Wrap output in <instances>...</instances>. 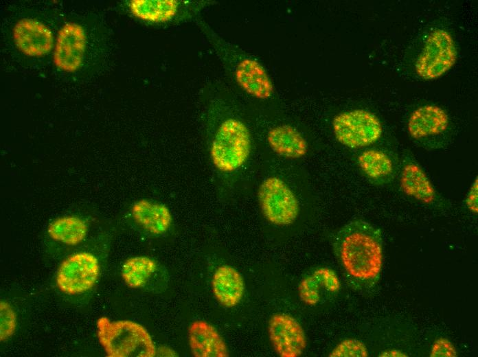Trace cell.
<instances>
[{
    "label": "cell",
    "mask_w": 478,
    "mask_h": 357,
    "mask_svg": "<svg viewBox=\"0 0 478 357\" xmlns=\"http://www.w3.org/2000/svg\"><path fill=\"white\" fill-rule=\"evenodd\" d=\"M334 252L352 286L368 290L378 283L383 266L381 231L363 220H353L334 235Z\"/></svg>",
    "instance_id": "obj_1"
},
{
    "label": "cell",
    "mask_w": 478,
    "mask_h": 357,
    "mask_svg": "<svg viewBox=\"0 0 478 357\" xmlns=\"http://www.w3.org/2000/svg\"><path fill=\"white\" fill-rule=\"evenodd\" d=\"M208 1L131 0V14L142 21L155 23H170L194 18L209 4Z\"/></svg>",
    "instance_id": "obj_8"
},
{
    "label": "cell",
    "mask_w": 478,
    "mask_h": 357,
    "mask_svg": "<svg viewBox=\"0 0 478 357\" xmlns=\"http://www.w3.org/2000/svg\"><path fill=\"white\" fill-rule=\"evenodd\" d=\"M12 36L17 49L28 56H44L53 47L54 36L50 29L32 19L18 21L13 27Z\"/></svg>",
    "instance_id": "obj_11"
},
{
    "label": "cell",
    "mask_w": 478,
    "mask_h": 357,
    "mask_svg": "<svg viewBox=\"0 0 478 357\" xmlns=\"http://www.w3.org/2000/svg\"><path fill=\"white\" fill-rule=\"evenodd\" d=\"M267 141L275 153L287 159L301 158L308 151L305 138L290 125L284 124L271 128Z\"/></svg>",
    "instance_id": "obj_17"
},
{
    "label": "cell",
    "mask_w": 478,
    "mask_h": 357,
    "mask_svg": "<svg viewBox=\"0 0 478 357\" xmlns=\"http://www.w3.org/2000/svg\"><path fill=\"white\" fill-rule=\"evenodd\" d=\"M17 326V316L14 309L6 301L0 302V340L3 342L10 338Z\"/></svg>",
    "instance_id": "obj_22"
},
{
    "label": "cell",
    "mask_w": 478,
    "mask_h": 357,
    "mask_svg": "<svg viewBox=\"0 0 478 357\" xmlns=\"http://www.w3.org/2000/svg\"><path fill=\"white\" fill-rule=\"evenodd\" d=\"M238 85L250 95L261 100L269 98L273 91L272 82L264 67L248 57L234 72Z\"/></svg>",
    "instance_id": "obj_16"
},
{
    "label": "cell",
    "mask_w": 478,
    "mask_h": 357,
    "mask_svg": "<svg viewBox=\"0 0 478 357\" xmlns=\"http://www.w3.org/2000/svg\"><path fill=\"white\" fill-rule=\"evenodd\" d=\"M358 163L364 174L372 179L389 176L393 171L391 159L384 152L368 149L358 157Z\"/></svg>",
    "instance_id": "obj_21"
},
{
    "label": "cell",
    "mask_w": 478,
    "mask_h": 357,
    "mask_svg": "<svg viewBox=\"0 0 478 357\" xmlns=\"http://www.w3.org/2000/svg\"><path fill=\"white\" fill-rule=\"evenodd\" d=\"M157 268V262L149 257H132L123 263L122 277L128 287L141 288L146 285Z\"/></svg>",
    "instance_id": "obj_20"
},
{
    "label": "cell",
    "mask_w": 478,
    "mask_h": 357,
    "mask_svg": "<svg viewBox=\"0 0 478 357\" xmlns=\"http://www.w3.org/2000/svg\"><path fill=\"white\" fill-rule=\"evenodd\" d=\"M456 354L454 346L445 338L436 340L431 352V356H456Z\"/></svg>",
    "instance_id": "obj_26"
},
{
    "label": "cell",
    "mask_w": 478,
    "mask_h": 357,
    "mask_svg": "<svg viewBox=\"0 0 478 357\" xmlns=\"http://www.w3.org/2000/svg\"><path fill=\"white\" fill-rule=\"evenodd\" d=\"M380 356H407L405 354L396 349L383 352Z\"/></svg>",
    "instance_id": "obj_28"
},
{
    "label": "cell",
    "mask_w": 478,
    "mask_h": 357,
    "mask_svg": "<svg viewBox=\"0 0 478 357\" xmlns=\"http://www.w3.org/2000/svg\"><path fill=\"white\" fill-rule=\"evenodd\" d=\"M456 46L451 34L445 30L431 32L418 56L415 69L422 79L430 80L440 78L455 64Z\"/></svg>",
    "instance_id": "obj_6"
},
{
    "label": "cell",
    "mask_w": 478,
    "mask_h": 357,
    "mask_svg": "<svg viewBox=\"0 0 478 357\" xmlns=\"http://www.w3.org/2000/svg\"><path fill=\"white\" fill-rule=\"evenodd\" d=\"M320 287L318 281L312 275L304 278L298 287V293L301 301L309 306L316 305L320 299Z\"/></svg>",
    "instance_id": "obj_24"
},
{
    "label": "cell",
    "mask_w": 478,
    "mask_h": 357,
    "mask_svg": "<svg viewBox=\"0 0 478 357\" xmlns=\"http://www.w3.org/2000/svg\"><path fill=\"white\" fill-rule=\"evenodd\" d=\"M211 283L213 294L221 306L232 308L240 302L244 292V283L241 274L234 267L218 266Z\"/></svg>",
    "instance_id": "obj_15"
},
{
    "label": "cell",
    "mask_w": 478,
    "mask_h": 357,
    "mask_svg": "<svg viewBox=\"0 0 478 357\" xmlns=\"http://www.w3.org/2000/svg\"><path fill=\"white\" fill-rule=\"evenodd\" d=\"M320 286L331 292H337L340 288L339 280L334 270L328 268H321L312 274Z\"/></svg>",
    "instance_id": "obj_25"
},
{
    "label": "cell",
    "mask_w": 478,
    "mask_h": 357,
    "mask_svg": "<svg viewBox=\"0 0 478 357\" xmlns=\"http://www.w3.org/2000/svg\"><path fill=\"white\" fill-rule=\"evenodd\" d=\"M268 332L275 352L281 357H298L306 348L304 330L290 314H273L269 321Z\"/></svg>",
    "instance_id": "obj_9"
},
{
    "label": "cell",
    "mask_w": 478,
    "mask_h": 357,
    "mask_svg": "<svg viewBox=\"0 0 478 357\" xmlns=\"http://www.w3.org/2000/svg\"><path fill=\"white\" fill-rule=\"evenodd\" d=\"M98 341L108 357H155V342L144 326L130 320L112 321L102 316L96 322Z\"/></svg>",
    "instance_id": "obj_2"
},
{
    "label": "cell",
    "mask_w": 478,
    "mask_h": 357,
    "mask_svg": "<svg viewBox=\"0 0 478 357\" xmlns=\"http://www.w3.org/2000/svg\"><path fill=\"white\" fill-rule=\"evenodd\" d=\"M100 273L98 258L89 252L73 253L60 264L56 277L58 289L69 295H76L91 290Z\"/></svg>",
    "instance_id": "obj_7"
},
{
    "label": "cell",
    "mask_w": 478,
    "mask_h": 357,
    "mask_svg": "<svg viewBox=\"0 0 478 357\" xmlns=\"http://www.w3.org/2000/svg\"><path fill=\"white\" fill-rule=\"evenodd\" d=\"M400 183L405 194L418 201L430 204L435 199L436 192L431 181L422 168L414 163L404 165Z\"/></svg>",
    "instance_id": "obj_18"
},
{
    "label": "cell",
    "mask_w": 478,
    "mask_h": 357,
    "mask_svg": "<svg viewBox=\"0 0 478 357\" xmlns=\"http://www.w3.org/2000/svg\"><path fill=\"white\" fill-rule=\"evenodd\" d=\"M337 140L350 148H361L375 143L383 133L379 119L372 113L354 109L337 114L332 120Z\"/></svg>",
    "instance_id": "obj_4"
},
{
    "label": "cell",
    "mask_w": 478,
    "mask_h": 357,
    "mask_svg": "<svg viewBox=\"0 0 478 357\" xmlns=\"http://www.w3.org/2000/svg\"><path fill=\"white\" fill-rule=\"evenodd\" d=\"M49 237L57 242L69 246L81 243L87 237L88 226L81 218L76 216L59 217L48 227Z\"/></svg>",
    "instance_id": "obj_19"
},
{
    "label": "cell",
    "mask_w": 478,
    "mask_h": 357,
    "mask_svg": "<svg viewBox=\"0 0 478 357\" xmlns=\"http://www.w3.org/2000/svg\"><path fill=\"white\" fill-rule=\"evenodd\" d=\"M331 357H366L368 352L365 344L356 339H345L329 354Z\"/></svg>",
    "instance_id": "obj_23"
},
{
    "label": "cell",
    "mask_w": 478,
    "mask_h": 357,
    "mask_svg": "<svg viewBox=\"0 0 478 357\" xmlns=\"http://www.w3.org/2000/svg\"><path fill=\"white\" fill-rule=\"evenodd\" d=\"M449 125L446 112L441 107L426 104L416 108L407 122L409 135L418 139L444 133Z\"/></svg>",
    "instance_id": "obj_13"
},
{
    "label": "cell",
    "mask_w": 478,
    "mask_h": 357,
    "mask_svg": "<svg viewBox=\"0 0 478 357\" xmlns=\"http://www.w3.org/2000/svg\"><path fill=\"white\" fill-rule=\"evenodd\" d=\"M190 351L194 357H227L229 352L224 339L212 324L195 320L187 330Z\"/></svg>",
    "instance_id": "obj_12"
},
{
    "label": "cell",
    "mask_w": 478,
    "mask_h": 357,
    "mask_svg": "<svg viewBox=\"0 0 478 357\" xmlns=\"http://www.w3.org/2000/svg\"><path fill=\"white\" fill-rule=\"evenodd\" d=\"M251 148L250 133L240 119L230 117L217 128L210 146L214 165L222 172H231L242 166Z\"/></svg>",
    "instance_id": "obj_3"
},
{
    "label": "cell",
    "mask_w": 478,
    "mask_h": 357,
    "mask_svg": "<svg viewBox=\"0 0 478 357\" xmlns=\"http://www.w3.org/2000/svg\"><path fill=\"white\" fill-rule=\"evenodd\" d=\"M131 214L141 227L154 235L166 233L172 223V214L166 205L148 199L135 202Z\"/></svg>",
    "instance_id": "obj_14"
},
{
    "label": "cell",
    "mask_w": 478,
    "mask_h": 357,
    "mask_svg": "<svg viewBox=\"0 0 478 357\" xmlns=\"http://www.w3.org/2000/svg\"><path fill=\"white\" fill-rule=\"evenodd\" d=\"M87 45L84 28L73 22L65 23L58 31L54 47L55 66L65 72H74L81 66Z\"/></svg>",
    "instance_id": "obj_10"
},
{
    "label": "cell",
    "mask_w": 478,
    "mask_h": 357,
    "mask_svg": "<svg viewBox=\"0 0 478 357\" xmlns=\"http://www.w3.org/2000/svg\"><path fill=\"white\" fill-rule=\"evenodd\" d=\"M478 179L475 178L468 192L466 203L468 208L473 213H477Z\"/></svg>",
    "instance_id": "obj_27"
},
{
    "label": "cell",
    "mask_w": 478,
    "mask_h": 357,
    "mask_svg": "<svg viewBox=\"0 0 478 357\" xmlns=\"http://www.w3.org/2000/svg\"><path fill=\"white\" fill-rule=\"evenodd\" d=\"M258 201L264 218L271 224L286 226L297 218L299 202L291 187L281 178L270 176L260 184Z\"/></svg>",
    "instance_id": "obj_5"
}]
</instances>
